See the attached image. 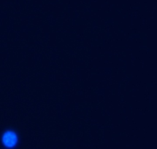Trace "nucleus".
Masks as SVG:
<instances>
[{
    "label": "nucleus",
    "mask_w": 157,
    "mask_h": 149,
    "mask_svg": "<svg viewBox=\"0 0 157 149\" xmlns=\"http://www.w3.org/2000/svg\"><path fill=\"white\" fill-rule=\"evenodd\" d=\"M1 140L3 145L8 148H12L16 147L18 143V136L12 130L5 131L1 137Z\"/></svg>",
    "instance_id": "nucleus-1"
}]
</instances>
